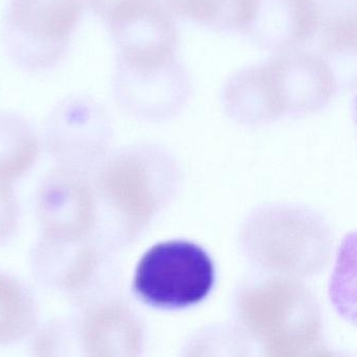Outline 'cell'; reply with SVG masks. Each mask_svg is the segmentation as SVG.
<instances>
[{"label": "cell", "mask_w": 357, "mask_h": 357, "mask_svg": "<svg viewBox=\"0 0 357 357\" xmlns=\"http://www.w3.org/2000/svg\"><path fill=\"white\" fill-rule=\"evenodd\" d=\"M167 156L153 146L125 148L109 156L93 181L96 225L105 244L132 242L160 206L168 181Z\"/></svg>", "instance_id": "1"}, {"label": "cell", "mask_w": 357, "mask_h": 357, "mask_svg": "<svg viewBox=\"0 0 357 357\" xmlns=\"http://www.w3.org/2000/svg\"><path fill=\"white\" fill-rule=\"evenodd\" d=\"M237 312L246 331L271 355H300L321 335L317 300L302 284L271 278L240 291Z\"/></svg>", "instance_id": "2"}, {"label": "cell", "mask_w": 357, "mask_h": 357, "mask_svg": "<svg viewBox=\"0 0 357 357\" xmlns=\"http://www.w3.org/2000/svg\"><path fill=\"white\" fill-rule=\"evenodd\" d=\"M86 0H9L3 17V47L29 72L55 68L66 54Z\"/></svg>", "instance_id": "3"}, {"label": "cell", "mask_w": 357, "mask_h": 357, "mask_svg": "<svg viewBox=\"0 0 357 357\" xmlns=\"http://www.w3.org/2000/svg\"><path fill=\"white\" fill-rule=\"evenodd\" d=\"M210 255L193 242L174 240L152 246L135 268L132 289L149 306L183 309L204 301L214 287Z\"/></svg>", "instance_id": "4"}, {"label": "cell", "mask_w": 357, "mask_h": 357, "mask_svg": "<svg viewBox=\"0 0 357 357\" xmlns=\"http://www.w3.org/2000/svg\"><path fill=\"white\" fill-rule=\"evenodd\" d=\"M191 82L176 56L150 62L116 58L114 93L123 109L147 121L172 118L183 110L191 95Z\"/></svg>", "instance_id": "5"}, {"label": "cell", "mask_w": 357, "mask_h": 357, "mask_svg": "<svg viewBox=\"0 0 357 357\" xmlns=\"http://www.w3.org/2000/svg\"><path fill=\"white\" fill-rule=\"evenodd\" d=\"M103 22L119 59L149 62L176 56L178 31L162 0H119Z\"/></svg>", "instance_id": "6"}, {"label": "cell", "mask_w": 357, "mask_h": 357, "mask_svg": "<svg viewBox=\"0 0 357 357\" xmlns=\"http://www.w3.org/2000/svg\"><path fill=\"white\" fill-rule=\"evenodd\" d=\"M112 137L103 108L85 96L64 100L52 112L45 139L62 167L83 171L104 158Z\"/></svg>", "instance_id": "7"}, {"label": "cell", "mask_w": 357, "mask_h": 357, "mask_svg": "<svg viewBox=\"0 0 357 357\" xmlns=\"http://www.w3.org/2000/svg\"><path fill=\"white\" fill-rule=\"evenodd\" d=\"M266 64L283 118L317 114L337 93L333 66L315 52L298 49L275 54Z\"/></svg>", "instance_id": "8"}, {"label": "cell", "mask_w": 357, "mask_h": 357, "mask_svg": "<svg viewBox=\"0 0 357 357\" xmlns=\"http://www.w3.org/2000/svg\"><path fill=\"white\" fill-rule=\"evenodd\" d=\"M96 197L86 172L61 167L45 177L37 195L43 237L81 240L93 234Z\"/></svg>", "instance_id": "9"}, {"label": "cell", "mask_w": 357, "mask_h": 357, "mask_svg": "<svg viewBox=\"0 0 357 357\" xmlns=\"http://www.w3.org/2000/svg\"><path fill=\"white\" fill-rule=\"evenodd\" d=\"M34 268L45 283L89 302L97 298L101 255L89 238L54 240L41 237L35 248Z\"/></svg>", "instance_id": "10"}, {"label": "cell", "mask_w": 357, "mask_h": 357, "mask_svg": "<svg viewBox=\"0 0 357 357\" xmlns=\"http://www.w3.org/2000/svg\"><path fill=\"white\" fill-rule=\"evenodd\" d=\"M317 0H259L244 35L275 54L312 45L317 32Z\"/></svg>", "instance_id": "11"}, {"label": "cell", "mask_w": 357, "mask_h": 357, "mask_svg": "<svg viewBox=\"0 0 357 357\" xmlns=\"http://www.w3.org/2000/svg\"><path fill=\"white\" fill-rule=\"evenodd\" d=\"M79 342L91 356H128L142 348L141 323L130 308L116 300L86 306L79 326Z\"/></svg>", "instance_id": "12"}, {"label": "cell", "mask_w": 357, "mask_h": 357, "mask_svg": "<svg viewBox=\"0 0 357 357\" xmlns=\"http://www.w3.org/2000/svg\"><path fill=\"white\" fill-rule=\"evenodd\" d=\"M225 114L246 126H260L281 119L264 62L246 66L227 79L221 91Z\"/></svg>", "instance_id": "13"}, {"label": "cell", "mask_w": 357, "mask_h": 357, "mask_svg": "<svg viewBox=\"0 0 357 357\" xmlns=\"http://www.w3.org/2000/svg\"><path fill=\"white\" fill-rule=\"evenodd\" d=\"M173 16L218 33L245 32L259 0H162Z\"/></svg>", "instance_id": "14"}, {"label": "cell", "mask_w": 357, "mask_h": 357, "mask_svg": "<svg viewBox=\"0 0 357 357\" xmlns=\"http://www.w3.org/2000/svg\"><path fill=\"white\" fill-rule=\"evenodd\" d=\"M356 0H317V32L312 45L326 60H344L356 52Z\"/></svg>", "instance_id": "15"}, {"label": "cell", "mask_w": 357, "mask_h": 357, "mask_svg": "<svg viewBox=\"0 0 357 357\" xmlns=\"http://www.w3.org/2000/svg\"><path fill=\"white\" fill-rule=\"evenodd\" d=\"M40 144L30 123L14 112H0V181L12 183L36 162Z\"/></svg>", "instance_id": "16"}, {"label": "cell", "mask_w": 357, "mask_h": 357, "mask_svg": "<svg viewBox=\"0 0 357 357\" xmlns=\"http://www.w3.org/2000/svg\"><path fill=\"white\" fill-rule=\"evenodd\" d=\"M36 304L28 288L15 278L0 273V344L24 340L37 325Z\"/></svg>", "instance_id": "17"}, {"label": "cell", "mask_w": 357, "mask_h": 357, "mask_svg": "<svg viewBox=\"0 0 357 357\" xmlns=\"http://www.w3.org/2000/svg\"><path fill=\"white\" fill-rule=\"evenodd\" d=\"M17 223L18 204L11 183L0 181V241L11 237Z\"/></svg>", "instance_id": "18"}]
</instances>
